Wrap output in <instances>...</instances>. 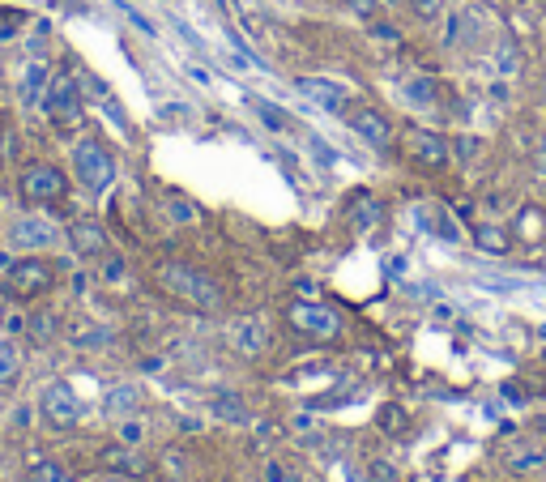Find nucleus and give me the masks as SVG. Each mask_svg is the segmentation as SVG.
<instances>
[{
	"instance_id": "nucleus-19",
	"label": "nucleus",
	"mask_w": 546,
	"mask_h": 482,
	"mask_svg": "<svg viewBox=\"0 0 546 482\" xmlns=\"http://www.w3.org/2000/svg\"><path fill=\"white\" fill-rule=\"evenodd\" d=\"M346 222H350L355 231H372L376 222H380V201H372V197H363V192H359L355 205L346 210Z\"/></svg>"
},
{
	"instance_id": "nucleus-30",
	"label": "nucleus",
	"mask_w": 546,
	"mask_h": 482,
	"mask_svg": "<svg viewBox=\"0 0 546 482\" xmlns=\"http://www.w3.org/2000/svg\"><path fill=\"white\" fill-rule=\"evenodd\" d=\"M35 478H39V482H73V478L64 474L60 465H52V461H47V465H39V470H35Z\"/></svg>"
},
{
	"instance_id": "nucleus-29",
	"label": "nucleus",
	"mask_w": 546,
	"mask_h": 482,
	"mask_svg": "<svg viewBox=\"0 0 546 482\" xmlns=\"http://www.w3.org/2000/svg\"><path fill=\"white\" fill-rule=\"evenodd\" d=\"M410 9L419 13V18H440V13H444V0H410Z\"/></svg>"
},
{
	"instance_id": "nucleus-3",
	"label": "nucleus",
	"mask_w": 546,
	"mask_h": 482,
	"mask_svg": "<svg viewBox=\"0 0 546 482\" xmlns=\"http://www.w3.org/2000/svg\"><path fill=\"white\" fill-rule=\"evenodd\" d=\"M73 175L86 192H107L116 184V154H111L99 137H86L73 146Z\"/></svg>"
},
{
	"instance_id": "nucleus-1",
	"label": "nucleus",
	"mask_w": 546,
	"mask_h": 482,
	"mask_svg": "<svg viewBox=\"0 0 546 482\" xmlns=\"http://www.w3.org/2000/svg\"><path fill=\"white\" fill-rule=\"evenodd\" d=\"M154 282L163 286L171 299H180V303H188V308H197V312H205V316H218L222 308H227V291H222L210 273L197 269V265L163 261V265L154 269Z\"/></svg>"
},
{
	"instance_id": "nucleus-4",
	"label": "nucleus",
	"mask_w": 546,
	"mask_h": 482,
	"mask_svg": "<svg viewBox=\"0 0 546 482\" xmlns=\"http://www.w3.org/2000/svg\"><path fill=\"white\" fill-rule=\"evenodd\" d=\"M18 192L26 205H52L69 197V175H64L56 163H30L18 175Z\"/></svg>"
},
{
	"instance_id": "nucleus-11",
	"label": "nucleus",
	"mask_w": 546,
	"mask_h": 482,
	"mask_svg": "<svg viewBox=\"0 0 546 482\" xmlns=\"http://www.w3.org/2000/svg\"><path fill=\"white\" fill-rule=\"evenodd\" d=\"M299 94H308V103L333 111V116H342L350 107V94L337 82H325V77H299Z\"/></svg>"
},
{
	"instance_id": "nucleus-33",
	"label": "nucleus",
	"mask_w": 546,
	"mask_h": 482,
	"mask_svg": "<svg viewBox=\"0 0 546 482\" xmlns=\"http://www.w3.org/2000/svg\"><path fill=\"white\" fill-rule=\"evenodd\" d=\"M94 482H141V474H116V470H103Z\"/></svg>"
},
{
	"instance_id": "nucleus-6",
	"label": "nucleus",
	"mask_w": 546,
	"mask_h": 482,
	"mask_svg": "<svg viewBox=\"0 0 546 482\" xmlns=\"http://www.w3.org/2000/svg\"><path fill=\"white\" fill-rule=\"evenodd\" d=\"M43 111L56 128H73L82 120V86H77L69 73H56L43 90Z\"/></svg>"
},
{
	"instance_id": "nucleus-31",
	"label": "nucleus",
	"mask_w": 546,
	"mask_h": 482,
	"mask_svg": "<svg viewBox=\"0 0 546 482\" xmlns=\"http://www.w3.org/2000/svg\"><path fill=\"white\" fill-rule=\"evenodd\" d=\"M286 478H291V474H286L282 461H269V465H265V482H286Z\"/></svg>"
},
{
	"instance_id": "nucleus-5",
	"label": "nucleus",
	"mask_w": 546,
	"mask_h": 482,
	"mask_svg": "<svg viewBox=\"0 0 546 482\" xmlns=\"http://www.w3.org/2000/svg\"><path fill=\"white\" fill-rule=\"evenodd\" d=\"M39 414H43V423L52 427V431H73L77 423H82V401H77L73 384H69V380L43 384V393H39Z\"/></svg>"
},
{
	"instance_id": "nucleus-9",
	"label": "nucleus",
	"mask_w": 546,
	"mask_h": 482,
	"mask_svg": "<svg viewBox=\"0 0 546 482\" xmlns=\"http://www.w3.org/2000/svg\"><path fill=\"white\" fill-rule=\"evenodd\" d=\"M291 325L299 333H308V337H320V342H329V337L342 333V316H337L333 308H325V303H308V299H299L291 303Z\"/></svg>"
},
{
	"instance_id": "nucleus-22",
	"label": "nucleus",
	"mask_w": 546,
	"mask_h": 482,
	"mask_svg": "<svg viewBox=\"0 0 546 482\" xmlns=\"http://www.w3.org/2000/svg\"><path fill=\"white\" fill-rule=\"evenodd\" d=\"M406 99L414 107H436V82H431V77H410V82H406Z\"/></svg>"
},
{
	"instance_id": "nucleus-20",
	"label": "nucleus",
	"mask_w": 546,
	"mask_h": 482,
	"mask_svg": "<svg viewBox=\"0 0 546 482\" xmlns=\"http://www.w3.org/2000/svg\"><path fill=\"white\" fill-rule=\"evenodd\" d=\"M210 406H214V414L222 423H248V406H244V397L239 393H218Z\"/></svg>"
},
{
	"instance_id": "nucleus-34",
	"label": "nucleus",
	"mask_w": 546,
	"mask_h": 482,
	"mask_svg": "<svg viewBox=\"0 0 546 482\" xmlns=\"http://www.w3.org/2000/svg\"><path fill=\"white\" fill-rule=\"evenodd\" d=\"M372 35H380L384 43H397V30H393V26H384V22H376V26H372Z\"/></svg>"
},
{
	"instance_id": "nucleus-10",
	"label": "nucleus",
	"mask_w": 546,
	"mask_h": 482,
	"mask_svg": "<svg viewBox=\"0 0 546 482\" xmlns=\"http://www.w3.org/2000/svg\"><path fill=\"white\" fill-rule=\"evenodd\" d=\"M350 128H355L367 146H376V150H389L393 146V124L376 107H355V111H350Z\"/></svg>"
},
{
	"instance_id": "nucleus-8",
	"label": "nucleus",
	"mask_w": 546,
	"mask_h": 482,
	"mask_svg": "<svg viewBox=\"0 0 546 482\" xmlns=\"http://www.w3.org/2000/svg\"><path fill=\"white\" fill-rule=\"evenodd\" d=\"M406 158L427 171H444L453 163V146H448L444 133H431V128H410L406 133Z\"/></svg>"
},
{
	"instance_id": "nucleus-15",
	"label": "nucleus",
	"mask_w": 546,
	"mask_h": 482,
	"mask_svg": "<svg viewBox=\"0 0 546 482\" xmlns=\"http://www.w3.org/2000/svg\"><path fill=\"white\" fill-rule=\"evenodd\" d=\"M99 465H103V470H116V474H146V457H141L133 444H120V440L103 448Z\"/></svg>"
},
{
	"instance_id": "nucleus-24",
	"label": "nucleus",
	"mask_w": 546,
	"mask_h": 482,
	"mask_svg": "<svg viewBox=\"0 0 546 482\" xmlns=\"http://www.w3.org/2000/svg\"><path fill=\"white\" fill-rule=\"evenodd\" d=\"M116 440H120V444H133V448H137L141 440H146V423H141L137 414H133V419H120V423H116Z\"/></svg>"
},
{
	"instance_id": "nucleus-41",
	"label": "nucleus",
	"mask_w": 546,
	"mask_h": 482,
	"mask_svg": "<svg viewBox=\"0 0 546 482\" xmlns=\"http://www.w3.org/2000/svg\"><path fill=\"white\" fill-rule=\"evenodd\" d=\"M542 427H546V419H542Z\"/></svg>"
},
{
	"instance_id": "nucleus-39",
	"label": "nucleus",
	"mask_w": 546,
	"mask_h": 482,
	"mask_svg": "<svg viewBox=\"0 0 546 482\" xmlns=\"http://www.w3.org/2000/svg\"><path fill=\"white\" fill-rule=\"evenodd\" d=\"M410 482H436V478H427V474H419V478H410Z\"/></svg>"
},
{
	"instance_id": "nucleus-38",
	"label": "nucleus",
	"mask_w": 546,
	"mask_h": 482,
	"mask_svg": "<svg viewBox=\"0 0 546 482\" xmlns=\"http://www.w3.org/2000/svg\"><path fill=\"white\" fill-rule=\"evenodd\" d=\"M5 303H9V291H5V282H0V312H5Z\"/></svg>"
},
{
	"instance_id": "nucleus-2",
	"label": "nucleus",
	"mask_w": 546,
	"mask_h": 482,
	"mask_svg": "<svg viewBox=\"0 0 546 482\" xmlns=\"http://www.w3.org/2000/svg\"><path fill=\"white\" fill-rule=\"evenodd\" d=\"M5 291L9 299H43L47 291L56 286V265L47 261L43 252H30V256H18V261L5 265Z\"/></svg>"
},
{
	"instance_id": "nucleus-18",
	"label": "nucleus",
	"mask_w": 546,
	"mask_h": 482,
	"mask_svg": "<svg viewBox=\"0 0 546 482\" xmlns=\"http://www.w3.org/2000/svg\"><path fill=\"white\" fill-rule=\"evenodd\" d=\"M474 244L491 256H504V252H512V231L500 227V222H483V227H474Z\"/></svg>"
},
{
	"instance_id": "nucleus-12",
	"label": "nucleus",
	"mask_w": 546,
	"mask_h": 482,
	"mask_svg": "<svg viewBox=\"0 0 546 482\" xmlns=\"http://www.w3.org/2000/svg\"><path fill=\"white\" fill-rule=\"evenodd\" d=\"M265 342H269V333H265V320H261V316H239L235 325H231V346H235L244 359L261 355Z\"/></svg>"
},
{
	"instance_id": "nucleus-7",
	"label": "nucleus",
	"mask_w": 546,
	"mask_h": 482,
	"mask_svg": "<svg viewBox=\"0 0 546 482\" xmlns=\"http://www.w3.org/2000/svg\"><path fill=\"white\" fill-rule=\"evenodd\" d=\"M56 239H60L56 222H47V218H39V214H22V218L9 222V248L18 252V256L56 248Z\"/></svg>"
},
{
	"instance_id": "nucleus-13",
	"label": "nucleus",
	"mask_w": 546,
	"mask_h": 482,
	"mask_svg": "<svg viewBox=\"0 0 546 482\" xmlns=\"http://www.w3.org/2000/svg\"><path fill=\"white\" fill-rule=\"evenodd\" d=\"M69 244H73L77 256H103V252H107V231H103V222L77 218L73 227H69Z\"/></svg>"
},
{
	"instance_id": "nucleus-32",
	"label": "nucleus",
	"mask_w": 546,
	"mask_h": 482,
	"mask_svg": "<svg viewBox=\"0 0 546 482\" xmlns=\"http://www.w3.org/2000/svg\"><path fill=\"white\" fill-rule=\"evenodd\" d=\"M261 116H265V124H269V128H286V116H282L278 107H265V103H261Z\"/></svg>"
},
{
	"instance_id": "nucleus-35",
	"label": "nucleus",
	"mask_w": 546,
	"mask_h": 482,
	"mask_svg": "<svg viewBox=\"0 0 546 482\" xmlns=\"http://www.w3.org/2000/svg\"><path fill=\"white\" fill-rule=\"evenodd\" d=\"M500 64H504V73L517 69V52H508V47H500Z\"/></svg>"
},
{
	"instance_id": "nucleus-25",
	"label": "nucleus",
	"mask_w": 546,
	"mask_h": 482,
	"mask_svg": "<svg viewBox=\"0 0 546 482\" xmlns=\"http://www.w3.org/2000/svg\"><path fill=\"white\" fill-rule=\"evenodd\" d=\"M376 423H380L384 431H393V436H397V431H406V423H410V419H406V414H401V406H393V401H389V406L380 410V419H376Z\"/></svg>"
},
{
	"instance_id": "nucleus-23",
	"label": "nucleus",
	"mask_w": 546,
	"mask_h": 482,
	"mask_svg": "<svg viewBox=\"0 0 546 482\" xmlns=\"http://www.w3.org/2000/svg\"><path fill=\"white\" fill-rule=\"evenodd\" d=\"M158 465H163V474H167V478L180 482V478H188V465H192V461L180 453V448H167V453L158 457Z\"/></svg>"
},
{
	"instance_id": "nucleus-28",
	"label": "nucleus",
	"mask_w": 546,
	"mask_h": 482,
	"mask_svg": "<svg viewBox=\"0 0 546 482\" xmlns=\"http://www.w3.org/2000/svg\"><path fill=\"white\" fill-rule=\"evenodd\" d=\"M346 9L359 13V18H372V22H376V13H380L384 5H380V0H346Z\"/></svg>"
},
{
	"instance_id": "nucleus-21",
	"label": "nucleus",
	"mask_w": 546,
	"mask_h": 482,
	"mask_svg": "<svg viewBox=\"0 0 546 482\" xmlns=\"http://www.w3.org/2000/svg\"><path fill=\"white\" fill-rule=\"evenodd\" d=\"M508 465L517 474H534V470H546V453H542V448L521 444V448H512V453H508Z\"/></svg>"
},
{
	"instance_id": "nucleus-40",
	"label": "nucleus",
	"mask_w": 546,
	"mask_h": 482,
	"mask_svg": "<svg viewBox=\"0 0 546 482\" xmlns=\"http://www.w3.org/2000/svg\"><path fill=\"white\" fill-rule=\"evenodd\" d=\"M286 482H299V478H295V474H291V478H286Z\"/></svg>"
},
{
	"instance_id": "nucleus-37",
	"label": "nucleus",
	"mask_w": 546,
	"mask_h": 482,
	"mask_svg": "<svg viewBox=\"0 0 546 482\" xmlns=\"http://www.w3.org/2000/svg\"><path fill=\"white\" fill-rule=\"evenodd\" d=\"M538 167L546 171V133H542V141H538Z\"/></svg>"
},
{
	"instance_id": "nucleus-27",
	"label": "nucleus",
	"mask_w": 546,
	"mask_h": 482,
	"mask_svg": "<svg viewBox=\"0 0 546 482\" xmlns=\"http://www.w3.org/2000/svg\"><path fill=\"white\" fill-rule=\"evenodd\" d=\"M30 337H35V342H47V337H56V316L39 312L35 320H30Z\"/></svg>"
},
{
	"instance_id": "nucleus-26",
	"label": "nucleus",
	"mask_w": 546,
	"mask_h": 482,
	"mask_svg": "<svg viewBox=\"0 0 546 482\" xmlns=\"http://www.w3.org/2000/svg\"><path fill=\"white\" fill-rule=\"evenodd\" d=\"M367 482H401V474L393 461H372L367 465Z\"/></svg>"
},
{
	"instance_id": "nucleus-16",
	"label": "nucleus",
	"mask_w": 546,
	"mask_h": 482,
	"mask_svg": "<svg viewBox=\"0 0 546 482\" xmlns=\"http://www.w3.org/2000/svg\"><path fill=\"white\" fill-rule=\"evenodd\" d=\"M22 384V350L9 333H0V393L18 389Z\"/></svg>"
},
{
	"instance_id": "nucleus-36",
	"label": "nucleus",
	"mask_w": 546,
	"mask_h": 482,
	"mask_svg": "<svg viewBox=\"0 0 546 482\" xmlns=\"http://www.w3.org/2000/svg\"><path fill=\"white\" fill-rule=\"evenodd\" d=\"M474 150H478L474 137H461V141H457V154H461V158H474Z\"/></svg>"
},
{
	"instance_id": "nucleus-17",
	"label": "nucleus",
	"mask_w": 546,
	"mask_h": 482,
	"mask_svg": "<svg viewBox=\"0 0 546 482\" xmlns=\"http://www.w3.org/2000/svg\"><path fill=\"white\" fill-rule=\"evenodd\" d=\"M512 239L542 244V239H546V210H538V205H521V214L512 218Z\"/></svg>"
},
{
	"instance_id": "nucleus-14",
	"label": "nucleus",
	"mask_w": 546,
	"mask_h": 482,
	"mask_svg": "<svg viewBox=\"0 0 546 482\" xmlns=\"http://www.w3.org/2000/svg\"><path fill=\"white\" fill-rule=\"evenodd\" d=\"M137 410H141V389H137V384H116V389L103 393V414H107L111 423L133 419Z\"/></svg>"
}]
</instances>
